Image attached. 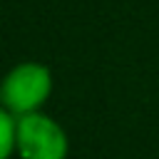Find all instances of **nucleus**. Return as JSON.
<instances>
[{
  "mask_svg": "<svg viewBox=\"0 0 159 159\" xmlns=\"http://www.w3.org/2000/svg\"><path fill=\"white\" fill-rule=\"evenodd\" d=\"M2 107L12 117L40 112L52 92V72L42 62H20L0 80Z\"/></svg>",
  "mask_w": 159,
  "mask_h": 159,
  "instance_id": "f257e3e1",
  "label": "nucleus"
},
{
  "mask_svg": "<svg viewBox=\"0 0 159 159\" xmlns=\"http://www.w3.org/2000/svg\"><path fill=\"white\" fill-rule=\"evenodd\" d=\"M70 139L65 127L45 112L17 117L15 154L20 159H67Z\"/></svg>",
  "mask_w": 159,
  "mask_h": 159,
  "instance_id": "f03ea898",
  "label": "nucleus"
},
{
  "mask_svg": "<svg viewBox=\"0 0 159 159\" xmlns=\"http://www.w3.org/2000/svg\"><path fill=\"white\" fill-rule=\"evenodd\" d=\"M15 127L17 117H12L5 107H0V159H10L15 154Z\"/></svg>",
  "mask_w": 159,
  "mask_h": 159,
  "instance_id": "7ed1b4c3",
  "label": "nucleus"
}]
</instances>
